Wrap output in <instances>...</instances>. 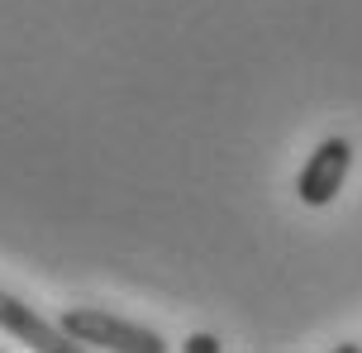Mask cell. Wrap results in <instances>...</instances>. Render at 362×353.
<instances>
[{
  "mask_svg": "<svg viewBox=\"0 0 362 353\" xmlns=\"http://www.w3.org/2000/svg\"><path fill=\"white\" fill-rule=\"evenodd\" d=\"M348 168H353V144L348 139H325L320 149L305 158V168L296 177V196L305 205H329L348 182Z\"/></svg>",
  "mask_w": 362,
  "mask_h": 353,
  "instance_id": "2",
  "label": "cell"
},
{
  "mask_svg": "<svg viewBox=\"0 0 362 353\" xmlns=\"http://www.w3.org/2000/svg\"><path fill=\"white\" fill-rule=\"evenodd\" d=\"M67 335L81 344V349H110V353H163V335L158 330H144L134 320H119L110 311H95V306H72L57 320Z\"/></svg>",
  "mask_w": 362,
  "mask_h": 353,
  "instance_id": "1",
  "label": "cell"
},
{
  "mask_svg": "<svg viewBox=\"0 0 362 353\" xmlns=\"http://www.w3.org/2000/svg\"><path fill=\"white\" fill-rule=\"evenodd\" d=\"M181 349H186V353H219V339L215 335H191Z\"/></svg>",
  "mask_w": 362,
  "mask_h": 353,
  "instance_id": "4",
  "label": "cell"
},
{
  "mask_svg": "<svg viewBox=\"0 0 362 353\" xmlns=\"http://www.w3.org/2000/svg\"><path fill=\"white\" fill-rule=\"evenodd\" d=\"M0 330H5V335H15L19 344L38 349V353H76V349H81L62 325L43 320L34 306H24V301L10 296V291H0Z\"/></svg>",
  "mask_w": 362,
  "mask_h": 353,
  "instance_id": "3",
  "label": "cell"
}]
</instances>
